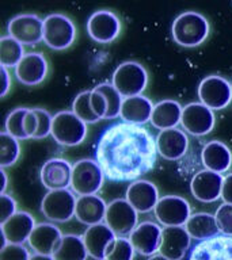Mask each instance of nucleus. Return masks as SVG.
I'll return each instance as SVG.
<instances>
[{
	"mask_svg": "<svg viewBox=\"0 0 232 260\" xmlns=\"http://www.w3.org/2000/svg\"><path fill=\"white\" fill-rule=\"evenodd\" d=\"M0 175H2V187H0V194H6V188H7V184H8L7 172L2 168V170H0Z\"/></svg>",
	"mask_w": 232,
	"mask_h": 260,
	"instance_id": "a18cd8bd",
	"label": "nucleus"
},
{
	"mask_svg": "<svg viewBox=\"0 0 232 260\" xmlns=\"http://www.w3.org/2000/svg\"><path fill=\"white\" fill-rule=\"evenodd\" d=\"M7 32L22 45L40 44L44 41V19L36 14H19L10 19Z\"/></svg>",
	"mask_w": 232,
	"mask_h": 260,
	"instance_id": "9b49d317",
	"label": "nucleus"
},
{
	"mask_svg": "<svg viewBox=\"0 0 232 260\" xmlns=\"http://www.w3.org/2000/svg\"><path fill=\"white\" fill-rule=\"evenodd\" d=\"M158 154L150 130L126 122L106 127L95 146V161L111 182H136L154 170Z\"/></svg>",
	"mask_w": 232,
	"mask_h": 260,
	"instance_id": "f257e3e1",
	"label": "nucleus"
},
{
	"mask_svg": "<svg viewBox=\"0 0 232 260\" xmlns=\"http://www.w3.org/2000/svg\"><path fill=\"white\" fill-rule=\"evenodd\" d=\"M105 174L95 158H81L72 166L71 190L79 197L95 195L105 183Z\"/></svg>",
	"mask_w": 232,
	"mask_h": 260,
	"instance_id": "20e7f679",
	"label": "nucleus"
},
{
	"mask_svg": "<svg viewBox=\"0 0 232 260\" xmlns=\"http://www.w3.org/2000/svg\"><path fill=\"white\" fill-rule=\"evenodd\" d=\"M224 176L209 170H202L191 178L190 191L197 201L204 203L216 202L221 198Z\"/></svg>",
	"mask_w": 232,
	"mask_h": 260,
	"instance_id": "2eb2a0df",
	"label": "nucleus"
},
{
	"mask_svg": "<svg viewBox=\"0 0 232 260\" xmlns=\"http://www.w3.org/2000/svg\"><path fill=\"white\" fill-rule=\"evenodd\" d=\"M107 203L99 195H83L76 201L75 217L85 226H93L105 222Z\"/></svg>",
	"mask_w": 232,
	"mask_h": 260,
	"instance_id": "393cba45",
	"label": "nucleus"
},
{
	"mask_svg": "<svg viewBox=\"0 0 232 260\" xmlns=\"http://www.w3.org/2000/svg\"><path fill=\"white\" fill-rule=\"evenodd\" d=\"M40 178L42 186L49 191L65 190L71 187L72 166L65 158H49L41 168Z\"/></svg>",
	"mask_w": 232,
	"mask_h": 260,
	"instance_id": "f3484780",
	"label": "nucleus"
},
{
	"mask_svg": "<svg viewBox=\"0 0 232 260\" xmlns=\"http://www.w3.org/2000/svg\"><path fill=\"white\" fill-rule=\"evenodd\" d=\"M134 248L129 239L117 237L107 252L105 260H133Z\"/></svg>",
	"mask_w": 232,
	"mask_h": 260,
	"instance_id": "c9c22d12",
	"label": "nucleus"
},
{
	"mask_svg": "<svg viewBox=\"0 0 232 260\" xmlns=\"http://www.w3.org/2000/svg\"><path fill=\"white\" fill-rule=\"evenodd\" d=\"M155 105L150 101V98L144 95H137V96L124 98L121 107L122 122L130 123V125L142 126L147 122H151V117L154 113Z\"/></svg>",
	"mask_w": 232,
	"mask_h": 260,
	"instance_id": "a878e982",
	"label": "nucleus"
},
{
	"mask_svg": "<svg viewBox=\"0 0 232 260\" xmlns=\"http://www.w3.org/2000/svg\"><path fill=\"white\" fill-rule=\"evenodd\" d=\"M209 30L211 27L207 18L195 11L179 14L171 26L172 38L183 48H195L204 44L209 36Z\"/></svg>",
	"mask_w": 232,
	"mask_h": 260,
	"instance_id": "f03ea898",
	"label": "nucleus"
},
{
	"mask_svg": "<svg viewBox=\"0 0 232 260\" xmlns=\"http://www.w3.org/2000/svg\"><path fill=\"white\" fill-rule=\"evenodd\" d=\"M215 123L216 117L213 110L201 102H193L183 107L181 125L186 133L195 137L207 136L213 130Z\"/></svg>",
	"mask_w": 232,
	"mask_h": 260,
	"instance_id": "f8f14e48",
	"label": "nucleus"
},
{
	"mask_svg": "<svg viewBox=\"0 0 232 260\" xmlns=\"http://www.w3.org/2000/svg\"><path fill=\"white\" fill-rule=\"evenodd\" d=\"M163 228L152 221H144L134 228L129 235V241L133 245L134 251L141 256L158 255L162 245Z\"/></svg>",
	"mask_w": 232,
	"mask_h": 260,
	"instance_id": "4468645a",
	"label": "nucleus"
},
{
	"mask_svg": "<svg viewBox=\"0 0 232 260\" xmlns=\"http://www.w3.org/2000/svg\"><path fill=\"white\" fill-rule=\"evenodd\" d=\"M189 260H232V237L219 235L191 248Z\"/></svg>",
	"mask_w": 232,
	"mask_h": 260,
	"instance_id": "aec40b11",
	"label": "nucleus"
},
{
	"mask_svg": "<svg viewBox=\"0 0 232 260\" xmlns=\"http://www.w3.org/2000/svg\"><path fill=\"white\" fill-rule=\"evenodd\" d=\"M20 156V145L19 140L12 137L10 134L3 130L0 133V166L2 168L14 166Z\"/></svg>",
	"mask_w": 232,
	"mask_h": 260,
	"instance_id": "2f4dec72",
	"label": "nucleus"
},
{
	"mask_svg": "<svg viewBox=\"0 0 232 260\" xmlns=\"http://www.w3.org/2000/svg\"><path fill=\"white\" fill-rule=\"evenodd\" d=\"M87 123L81 121L72 110L59 111L53 115L52 137L63 146H76L85 140Z\"/></svg>",
	"mask_w": 232,
	"mask_h": 260,
	"instance_id": "39448f33",
	"label": "nucleus"
},
{
	"mask_svg": "<svg viewBox=\"0 0 232 260\" xmlns=\"http://www.w3.org/2000/svg\"><path fill=\"white\" fill-rule=\"evenodd\" d=\"M185 229L195 241H205L208 239L221 235L215 214L211 213H194L185 225Z\"/></svg>",
	"mask_w": 232,
	"mask_h": 260,
	"instance_id": "c85d7f7f",
	"label": "nucleus"
},
{
	"mask_svg": "<svg viewBox=\"0 0 232 260\" xmlns=\"http://www.w3.org/2000/svg\"><path fill=\"white\" fill-rule=\"evenodd\" d=\"M87 32L98 44H110L121 32V20L109 10H98L87 20Z\"/></svg>",
	"mask_w": 232,
	"mask_h": 260,
	"instance_id": "ddd939ff",
	"label": "nucleus"
},
{
	"mask_svg": "<svg viewBox=\"0 0 232 260\" xmlns=\"http://www.w3.org/2000/svg\"><path fill=\"white\" fill-rule=\"evenodd\" d=\"M30 260H54V259H53V256L38 255V253H34V255L30 257Z\"/></svg>",
	"mask_w": 232,
	"mask_h": 260,
	"instance_id": "49530a36",
	"label": "nucleus"
},
{
	"mask_svg": "<svg viewBox=\"0 0 232 260\" xmlns=\"http://www.w3.org/2000/svg\"><path fill=\"white\" fill-rule=\"evenodd\" d=\"M63 236L54 223L41 222L36 225L27 243L34 253L53 256L60 247Z\"/></svg>",
	"mask_w": 232,
	"mask_h": 260,
	"instance_id": "a211bd4d",
	"label": "nucleus"
},
{
	"mask_svg": "<svg viewBox=\"0 0 232 260\" xmlns=\"http://www.w3.org/2000/svg\"><path fill=\"white\" fill-rule=\"evenodd\" d=\"M182 111L183 107L179 105V102L172 101V99L160 101L155 105L154 113L151 117V123L160 132L174 129L181 123Z\"/></svg>",
	"mask_w": 232,
	"mask_h": 260,
	"instance_id": "cd10ccee",
	"label": "nucleus"
},
{
	"mask_svg": "<svg viewBox=\"0 0 232 260\" xmlns=\"http://www.w3.org/2000/svg\"><path fill=\"white\" fill-rule=\"evenodd\" d=\"M0 206H2V213H0V222L4 223L6 221L11 218L12 215L18 213L16 210V201L8 194H0Z\"/></svg>",
	"mask_w": 232,
	"mask_h": 260,
	"instance_id": "a19ab883",
	"label": "nucleus"
},
{
	"mask_svg": "<svg viewBox=\"0 0 232 260\" xmlns=\"http://www.w3.org/2000/svg\"><path fill=\"white\" fill-rule=\"evenodd\" d=\"M197 95L199 102L211 110H223L232 101V83L223 76L211 75L201 80Z\"/></svg>",
	"mask_w": 232,
	"mask_h": 260,
	"instance_id": "1a4fd4ad",
	"label": "nucleus"
},
{
	"mask_svg": "<svg viewBox=\"0 0 232 260\" xmlns=\"http://www.w3.org/2000/svg\"><path fill=\"white\" fill-rule=\"evenodd\" d=\"M0 75H2V91H0V95H2V98H4L11 88V76H10L8 68H6V67H0Z\"/></svg>",
	"mask_w": 232,
	"mask_h": 260,
	"instance_id": "c03bdc74",
	"label": "nucleus"
},
{
	"mask_svg": "<svg viewBox=\"0 0 232 260\" xmlns=\"http://www.w3.org/2000/svg\"><path fill=\"white\" fill-rule=\"evenodd\" d=\"M30 257L27 248L19 244H7L0 251V260H30Z\"/></svg>",
	"mask_w": 232,
	"mask_h": 260,
	"instance_id": "58836bf2",
	"label": "nucleus"
},
{
	"mask_svg": "<svg viewBox=\"0 0 232 260\" xmlns=\"http://www.w3.org/2000/svg\"><path fill=\"white\" fill-rule=\"evenodd\" d=\"M90 95H91V89L77 93L76 98L72 102V111L84 123H95V122L101 121V119L94 114L91 102H90Z\"/></svg>",
	"mask_w": 232,
	"mask_h": 260,
	"instance_id": "f704fd0d",
	"label": "nucleus"
},
{
	"mask_svg": "<svg viewBox=\"0 0 232 260\" xmlns=\"http://www.w3.org/2000/svg\"><path fill=\"white\" fill-rule=\"evenodd\" d=\"M111 84L122 98L137 96L144 92L148 85V72L140 62L125 61L113 72Z\"/></svg>",
	"mask_w": 232,
	"mask_h": 260,
	"instance_id": "7ed1b4c3",
	"label": "nucleus"
},
{
	"mask_svg": "<svg viewBox=\"0 0 232 260\" xmlns=\"http://www.w3.org/2000/svg\"><path fill=\"white\" fill-rule=\"evenodd\" d=\"M156 148L163 158L175 161L186 154L189 149V137L178 127L162 130L156 136Z\"/></svg>",
	"mask_w": 232,
	"mask_h": 260,
	"instance_id": "4be33fe9",
	"label": "nucleus"
},
{
	"mask_svg": "<svg viewBox=\"0 0 232 260\" xmlns=\"http://www.w3.org/2000/svg\"><path fill=\"white\" fill-rule=\"evenodd\" d=\"M191 237L185 226L163 228L162 245L159 253L170 260H182L189 252Z\"/></svg>",
	"mask_w": 232,
	"mask_h": 260,
	"instance_id": "5701e85b",
	"label": "nucleus"
},
{
	"mask_svg": "<svg viewBox=\"0 0 232 260\" xmlns=\"http://www.w3.org/2000/svg\"><path fill=\"white\" fill-rule=\"evenodd\" d=\"M221 199L224 201V203L232 205V174H228L224 176Z\"/></svg>",
	"mask_w": 232,
	"mask_h": 260,
	"instance_id": "37998d69",
	"label": "nucleus"
},
{
	"mask_svg": "<svg viewBox=\"0 0 232 260\" xmlns=\"http://www.w3.org/2000/svg\"><path fill=\"white\" fill-rule=\"evenodd\" d=\"M94 89H97L101 93H103L106 101H107V115H106V119H114V118L120 117L124 98L115 89V87L111 83H99V84L94 87Z\"/></svg>",
	"mask_w": 232,
	"mask_h": 260,
	"instance_id": "473e14b6",
	"label": "nucleus"
},
{
	"mask_svg": "<svg viewBox=\"0 0 232 260\" xmlns=\"http://www.w3.org/2000/svg\"><path fill=\"white\" fill-rule=\"evenodd\" d=\"M76 201L75 192L69 188L48 191L41 202V211L52 222H68L75 217Z\"/></svg>",
	"mask_w": 232,
	"mask_h": 260,
	"instance_id": "0eeeda50",
	"label": "nucleus"
},
{
	"mask_svg": "<svg viewBox=\"0 0 232 260\" xmlns=\"http://www.w3.org/2000/svg\"><path fill=\"white\" fill-rule=\"evenodd\" d=\"M125 199L136 209L138 214H146L155 210L160 197L158 187L154 183L146 179H138L128 186Z\"/></svg>",
	"mask_w": 232,
	"mask_h": 260,
	"instance_id": "dca6fc26",
	"label": "nucleus"
},
{
	"mask_svg": "<svg viewBox=\"0 0 232 260\" xmlns=\"http://www.w3.org/2000/svg\"><path fill=\"white\" fill-rule=\"evenodd\" d=\"M201 161L205 170L224 174L232 166V152L224 142L213 140L204 145L201 150Z\"/></svg>",
	"mask_w": 232,
	"mask_h": 260,
	"instance_id": "bb28decb",
	"label": "nucleus"
},
{
	"mask_svg": "<svg viewBox=\"0 0 232 260\" xmlns=\"http://www.w3.org/2000/svg\"><path fill=\"white\" fill-rule=\"evenodd\" d=\"M89 252L83 237L77 235H64L59 249L53 255L54 260H87Z\"/></svg>",
	"mask_w": 232,
	"mask_h": 260,
	"instance_id": "c756f323",
	"label": "nucleus"
},
{
	"mask_svg": "<svg viewBox=\"0 0 232 260\" xmlns=\"http://www.w3.org/2000/svg\"><path fill=\"white\" fill-rule=\"evenodd\" d=\"M37 117H38V129L33 140H41V138L48 137L49 134H52L53 126V115H50L49 111L45 109H34Z\"/></svg>",
	"mask_w": 232,
	"mask_h": 260,
	"instance_id": "4c0bfd02",
	"label": "nucleus"
},
{
	"mask_svg": "<svg viewBox=\"0 0 232 260\" xmlns=\"http://www.w3.org/2000/svg\"><path fill=\"white\" fill-rule=\"evenodd\" d=\"M154 214L158 222L164 228L185 226L191 215V206L183 197L164 195L159 199Z\"/></svg>",
	"mask_w": 232,
	"mask_h": 260,
	"instance_id": "6e6552de",
	"label": "nucleus"
},
{
	"mask_svg": "<svg viewBox=\"0 0 232 260\" xmlns=\"http://www.w3.org/2000/svg\"><path fill=\"white\" fill-rule=\"evenodd\" d=\"M148 260H170V259H167V257H164L163 255L158 253V255H154V256H151V257H148Z\"/></svg>",
	"mask_w": 232,
	"mask_h": 260,
	"instance_id": "de8ad7c7",
	"label": "nucleus"
},
{
	"mask_svg": "<svg viewBox=\"0 0 232 260\" xmlns=\"http://www.w3.org/2000/svg\"><path fill=\"white\" fill-rule=\"evenodd\" d=\"M34 228H36V221L33 215L27 211H18L8 221L2 223V235H3L2 247L7 244L23 245L30 239Z\"/></svg>",
	"mask_w": 232,
	"mask_h": 260,
	"instance_id": "412c9836",
	"label": "nucleus"
},
{
	"mask_svg": "<svg viewBox=\"0 0 232 260\" xmlns=\"http://www.w3.org/2000/svg\"><path fill=\"white\" fill-rule=\"evenodd\" d=\"M27 109L28 107H18V109L12 110L6 118V123H4V127H6L4 130L19 141L20 140H28L24 133V115L27 113Z\"/></svg>",
	"mask_w": 232,
	"mask_h": 260,
	"instance_id": "72a5a7b5",
	"label": "nucleus"
},
{
	"mask_svg": "<svg viewBox=\"0 0 232 260\" xmlns=\"http://www.w3.org/2000/svg\"><path fill=\"white\" fill-rule=\"evenodd\" d=\"M23 45L12 37L4 36L0 38V64L6 68H15L24 57Z\"/></svg>",
	"mask_w": 232,
	"mask_h": 260,
	"instance_id": "7c9ffc66",
	"label": "nucleus"
},
{
	"mask_svg": "<svg viewBox=\"0 0 232 260\" xmlns=\"http://www.w3.org/2000/svg\"><path fill=\"white\" fill-rule=\"evenodd\" d=\"M37 129H38V117L34 109H27V113L24 115V133L27 138H34Z\"/></svg>",
	"mask_w": 232,
	"mask_h": 260,
	"instance_id": "79ce46f5",
	"label": "nucleus"
},
{
	"mask_svg": "<svg viewBox=\"0 0 232 260\" xmlns=\"http://www.w3.org/2000/svg\"><path fill=\"white\" fill-rule=\"evenodd\" d=\"M81 237L89 255L95 260H105L107 252L117 239L115 233L105 222L89 226Z\"/></svg>",
	"mask_w": 232,
	"mask_h": 260,
	"instance_id": "6ab92c4d",
	"label": "nucleus"
},
{
	"mask_svg": "<svg viewBox=\"0 0 232 260\" xmlns=\"http://www.w3.org/2000/svg\"><path fill=\"white\" fill-rule=\"evenodd\" d=\"M48 75V61L41 53H26L15 67L16 79L24 85L33 87L42 83Z\"/></svg>",
	"mask_w": 232,
	"mask_h": 260,
	"instance_id": "b1692460",
	"label": "nucleus"
},
{
	"mask_svg": "<svg viewBox=\"0 0 232 260\" xmlns=\"http://www.w3.org/2000/svg\"><path fill=\"white\" fill-rule=\"evenodd\" d=\"M76 27L64 14H50L44 19V42L53 50H65L75 42Z\"/></svg>",
	"mask_w": 232,
	"mask_h": 260,
	"instance_id": "423d86ee",
	"label": "nucleus"
},
{
	"mask_svg": "<svg viewBox=\"0 0 232 260\" xmlns=\"http://www.w3.org/2000/svg\"><path fill=\"white\" fill-rule=\"evenodd\" d=\"M215 217L219 225L220 233L232 237V205H228V203L220 205L216 210Z\"/></svg>",
	"mask_w": 232,
	"mask_h": 260,
	"instance_id": "e433bc0d",
	"label": "nucleus"
},
{
	"mask_svg": "<svg viewBox=\"0 0 232 260\" xmlns=\"http://www.w3.org/2000/svg\"><path fill=\"white\" fill-rule=\"evenodd\" d=\"M105 223L117 237H125L138 225V213L125 198H117L107 205Z\"/></svg>",
	"mask_w": 232,
	"mask_h": 260,
	"instance_id": "9d476101",
	"label": "nucleus"
},
{
	"mask_svg": "<svg viewBox=\"0 0 232 260\" xmlns=\"http://www.w3.org/2000/svg\"><path fill=\"white\" fill-rule=\"evenodd\" d=\"M90 102H91L94 114L99 119H106V115H107V101H106L105 95L93 88L91 89V95H90Z\"/></svg>",
	"mask_w": 232,
	"mask_h": 260,
	"instance_id": "ea45409f",
	"label": "nucleus"
}]
</instances>
